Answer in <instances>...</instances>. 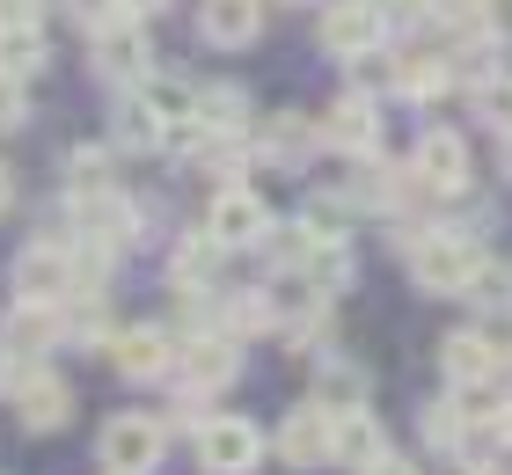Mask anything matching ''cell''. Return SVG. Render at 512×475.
I'll return each instance as SVG.
<instances>
[{"mask_svg": "<svg viewBox=\"0 0 512 475\" xmlns=\"http://www.w3.org/2000/svg\"><path fill=\"white\" fill-rule=\"evenodd\" d=\"M410 271L425 293H469L483 271V249L469 234H425V242H410Z\"/></svg>", "mask_w": 512, "mask_h": 475, "instance_id": "obj_1", "label": "cell"}, {"mask_svg": "<svg viewBox=\"0 0 512 475\" xmlns=\"http://www.w3.org/2000/svg\"><path fill=\"white\" fill-rule=\"evenodd\" d=\"M381 37H388L381 0H330V8H322V52L330 59H374Z\"/></svg>", "mask_w": 512, "mask_h": 475, "instance_id": "obj_2", "label": "cell"}, {"mask_svg": "<svg viewBox=\"0 0 512 475\" xmlns=\"http://www.w3.org/2000/svg\"><path fill=\"white\" fill-rule=\"evenodd\" d=\"M15 293L37 300V307H59L66 293H81V256L59 249V242H30L15 256Z\"/></svg>", "mask_w": 512, "mask_h": 475, "instance_id": "obj_3", "label": "cell"}, {"mask_svg": "<svg viewBox=\"0 0 512 475\" xmlns=\"http://www.w3.org/2000/svg\"><path fill=\"white\" fill-rule=\"evenodd\" d=\"M205 234H213L220 249H256V242H271V212H264L256 190L220 183V198L205 205Z\"/></svg>", "mask_w": 512, "mask_h": 475, "instance_id": "obj_4", "label": "cell"}, {"mask_svg": "<svg viewBox=\"0 0 512 475\" xmlns=\"http://www.w3.org/2000/svg\"><path fill=\"white\" fill-rule=\"evenodd\" d=\"M264 461V439H256L249 417H205L198 424V468L205 475H249Z\"/></svg>", "mask_w": 512, "mask_h": 475, "instance_id": "obj_5", "label": "cell"}, {"mask_svg": "<svg viewBox=\"0 0 512 475\" xmlns=\"http://www.w3.org/2000/svg\"><path fill=\"white\" fill-rule=\"evenodd\" d=\"M96 454H103L110 475H147V468L161 461V424H154V417H139V410H125V417H110V424H103Z\"/></svg>", "mask_w": 512, "mask_h": 475, "instance_id": "obj_6", "label": "cell"}, {"mask_svg": "<svg viewBox=\"0 0 512 475\" xmlns=\"http://www.w3.org/2000/svg\"><path fill=\"white\" fill-rule=\"evenodd\" d=\"M322 454H337V410L330 402H308L278 424V461L286 468H322Z\"/></svg>", "mask_w": 512, "mask_h": 475, "instance_id": "obj_7", "label": "cell"}, {"mask_svg": "<svg viewBox=\"0 0 512 475\" xmlns=\"http://www.w3.org/2000/svg\"><path fill=\"white\" fill-rule=\"evenodd\" d=\"M15 417H22V432H59V424L74 417V388H66L52 366H30L15 380Z\"/></svg>", "mask_w": 512, "mask_h": 475, "instance_id": "obj_8", "label": "cell"}, {"mask_svg": "<svg viewBox=\"0 0 512 475\" xmlns=\"http://www.w3.org/2000/svg\"><path fill=\"white\" fill-rule=\"evenodd\" d=\"M410 176H417V190H461L469 183V139L461 132H425L417 139V154H410Z\"/></svg>", "mask_w": 512, "mask_h": 475, "instance_id": "obj_9", "label": "cell"}, {"mask_svg": "<svg viewBox=\"0 0 512 475\" xmlns=\"http://www.w3.org/2000/svg\"><path fill=\"white\" fill-rule=\"evenodd\" d=\"M198 37L220 52H242L264 37V0H198Z\"/></svg>", "mask_w": 512, "mask_h": 475, "instance_id": "obj_10", "label": "cell"}, {"mask_svg": "<svg viewBox=\"0 0 512 475\" xmlns=\"http://www.w3.org/2000/svg\"><path fill=\"white\" fill-rule=\"evenodd\" d=\"M147 59H154V44H147V22H139V15L110 22V30L96 37V66H103L110 81H147V74H154Z\"/></svg>", "mask_w": 512, "mask_h": 475, "instance_id": "obj_11", "label": "cell"}, {"mask_svg": "<svg viewBox=\"0 0 512 475\" xmlns=\"http://www.w3.org/2000/svg\"><path fill=\"white\" fill-rule=\"evenodd\" d=\"M235 337H191L176 351V373L191 380V395H213V388H227V380H235Z\"/></svg>", "mask_w": 512, "mask_h": 475, "instance_id": "obj_12", "label": "cell"}, {"mask_svg": "<svg viewBox=\"0 0 512 475\" xmlns=\"http://www.w3.org/2000/svg\"><path fill=\"white\" fill-rule=\"evenodd\" d=\"M110 366H118L125 380H161L176 366V344H169V329H125L118 344H110Z\"/></svg>", "mask_w": 512, "mask_h": 475, "instance_id": "obj_13", "label": "cell"}, {"mask_svg": "<svg viewBox=\"0 0 512 475\" xmlns=\"http://www.w3.org/2000/svg\"><path fill=\"white\" fill-rule=\"evenodd\" d=\"M322 139H330V147H344V154H374V147H381L374 103H366V95H337L330 117H322Z\"/></svg>", "mask_w": 512, "mask_h": 475, "instance_id": "obj_14", "label": "cell"}, {"mask_svg": "<svg viewBox=\"0 0 512 475\" xmlns=\"http://www.w3.org/2000/svg\"><path fill=\"white\" fill-rule=\"evenodd\" d=\"M439 366H447V380L454 388H476V380H498V351H491V337H476V329H461V337H447L439 344Z\"/></svg>", "mask_w": 512, "mask_h": 475, "instance_id": "obj_15", "label": "cell"}, {"mask_svg": "<svg viewBox=\"0 0 512 475\" xmlns=\"http://www.w3.org/2000/svg\"><path fill=\"white\" fill-rule=\"evenodd\" d=\"M74 212H81V227L96 234V249H125V242H132V227H139V212L118 198V190H103V198H81Z\"/></svg>", "mask_w": 512, "mask_h": 475, "instance_id": "obj_16", "label": "cell"}, {"mask_svg": "<svg viewBox=\"0 0 512 475\" xmlns=\"http://www.w3.org/2000/svg\"><path fill=\"white\" fill-rule=\"evenodd\" d=\"M388 446H381V424L366 417V410H344L337 417V461L344 468H366V461H381Z\"/></svg>", "mask_w": 512, "mask_h": 475, "instance_id": "obj_17", "label": "cell"}, {"mask_svg": "<svg viewBox=\"0 0 512 475\" xmlns=\"http://www.w3.org/2000/svg\"><path fill=\"white\" fill-rule=\"evenodd\" d=\"M388 81L403 88V95H447V88H454V66L432 59V52H410V59L388 66Z\"/></svg>", "mask_w": 512, "mask_h": 475, "instance_id": "obj_18", "label": "cell"}, {"mask_svg": "<svg viewBox=\"0 0 512 475\" xmlns=\"http://www.w3.org/2000/svg\"><path fill=\"white\" fill-rule=\"evenodd\" d=\"M37 66H44V22L0 30V74H37Z\"/></svg>", "mask_w": 512, "mask_h": 475, "instance_id": "obj_19", "label": "cell"}, {"mask_svg": "<svg viewBox=\"0 0 512 475\" xmlns=\"http://www.w3.org/2000/svg\"><path fill=\"white\" fill-rule=\"evenodd\" d=\"M242 110H249V95H242L235 81L198 88V125H205V132H242Z\"/></svg>", "mask_w": 512, "mask_h": 475, "instance_id": "obj_20", "label": "cell"}, {"mask_svg": "<svg viewBox=\"0 0 512 475\" xmlns=\"http://www.w3.org/2000/svg\"><path fill=\"white\" fill-rule=\"evenodd\" d=\"M220 256H227V249L213 242V234H191V242L176 249V285H183V293H198V285H213Z\"/></svg>", "mask_w": 512, "mask_h": 475, "instance_id": "obj_21", "label": "cell"}, {"mask_svg": "<svg viewBox=\"0 0 512 475\" xmlns=\"http://www.w3.org/2000/svg\"><path fill=\"white\" fill-rule=\"evenodd\" d=\"M308 278H315V293H344V285H352V249H344V234H322V249L308 256Z\"/></svg>", "mask_w": 512, "mask_h": 475, "instance_id": "obj_22", "label": "cell"}, {"mask_svg": "<svg viewBox=\"0 0 512 475\" xmlns=\"http://www.w3.org/2000/svg\"><path fill=\"white\" fill-rule=\"evenodd\" d=\"M118 139H125V147H147V154H154V147H169L176 132L161 125V117L139 103V95H125V110H118Z\"/></svg>", "mask_w": 512, "mask_h": 475, "instance_id": "obj_23", "label": "cell"}, {"mask_svg": "<svg viewBox=\"0 0 512 475\" xmlns=\"http://www.w3.org/2000/svg\"><path fill=\"white\" fill-rule=\"evenodd\" d=\"M103 190H110V154H66V198H103Z\"/></svg>", "mask_w": 512, "mask_h": 475, "instance_id": "obj_24", "label": "cell"}, {"mask_svg": "<svg viewBox=\"0 0 512 475\" xmlns=\"http://www.w3.org/2000/svg\"><path fill=\"white\" fill-rule=\"evenodd\" d=\"M52 329H59V322H52V307L22 300V307H15V322H8V344H15V351H44V344H52Z\"/></svg>", "mask_w": 512, "mask_h": 475, "instance_id": "obj_25", "label": "cell"}, {"mask_svg": "<svg viewBox=\"0 0 512 475\" xmlns=\"http://www.w3.org/2000/svg\"><path fill=\"white\" fill-rule=\"evenodd\" d=\"M308 139H315V125H308V117H271V125H264V147L278 154V161H293V154H308Z\"/></svg>", "mask_w": 512, "mask_h": 475, "instance_id": "obj_26", "label": "cell"}, {"mask_svg": "<svg viewBox=\"0 0 512 475\" xmlns=\"http://www.w3.org/2000/svg\"><path fill=\"white\" fill-rule=\"evenodd\" d=\"M461 300H483V307H512V264H491L483 256V271H476V285Z\"/></svg>", "mask_w": 512, "mask_h": 475, "instance_id": "obj_27", "label": "cell"}, {"mask_svg": "<svg viewBox=\"0 0 512 475\" xmlns=\"http://www.w3.org/2000/svg\"><path fill=\"white\" fill-rule=\"evenodd\" d=\"M322 402H330L337 417H344V410H359V402H366V380H359L352 366H330V373H322Z\"/></svg>", "mask_w": 512, "mask_h": 475, "instance_id": "obj_28", "label": "cell"}, {"mask_svg": "<svg viewBox=\"0 0 512 475\" xmlns=\"http://www.w3.org/2000/svg\"><path fill=\"white\" fill-rule=\"evenodd\" d=\"M132 8H125V0H74V22H81V30L88 37H103L110 30V22H125Z\"/></svg>", "mask_w": 512, "mask_h": 475, "instance_id": "obj_29", "label": "cell"}, {"mask_svg": "<svg viewBox=\"0 0 512 475\" xmlns=\"http://www.w3.org/2000/svg\"><path fill=\"white\" fill-rule=\"evenodd\" d=\"M30 117V95H22V74H0V132Z\"/></svg>", "mask_w": 512, "mask_h": 475, "instance_id": "obj_30", "label": "cell"}, {"mask_svg": "<svg viewBox=\"0 0 512 475\" xmlns=\"http://www.w3.org/2000/svg\"><path fill=\"white\" fill-rule=\"evenodd\" d=\"M432 22H483V0H432Z\"/></svg>", "mask_w": 512, "mask_h": 475, "instance_id": "obj_31", "label": "cell"}, {"mask_svg": "<svg viewBox=\"0 0 512 475\" xmlns=\"http://www.w3.org/2000/svg\"><path fill=\"white\" fill-rule=\"evenodd\" d=\"M483 30L498 44H512V0H483Z\"/></svg>", "mask_w": 512, "mask_h": 475, "instance_id": "obj_32", "label": "cell"}, {"mask_svg": "<svg viewBox=\"0 0 512 475\" xmlns=\"http://www.w3.org/2000/svg\"><path fill=\"white\" fill-rule=\"evenodd\" d=\"M15 22H37V0H0V30H15Z\"/></svg>", "mask_w": 512, "mask_h": 475, "instance_id": "obj_33", "label": "cell"}, {"mask_svg": "<svg viewBox=\"0 0 512 475\" xmlns=\"http://www.w3.org/2000/svg\"><path fill=\"white\" fill-rule=\"evenodd\" d=\"M359 475H417V468H410V461H403V454H381V461H366V468H359Z\"/></svg>", "mask_w": 512, "mask_h": 475, "instance_id": "obj_34", "label": "cell"}, {"mask_svg": "<svg viewBox=\"0 0 512 475\" xmlns=\"http://www.w3.org/2000/svg\"><path fill=\"white\" fill-rule=\"evenodd\" d=\"M8 205H15V169L0 161V212H8Z\"/></svg>", "mask_w": 512, "mask_h": 475, "instance_id": "obj_35", "label": "cell"}, {"mask_svg": "<svg viewBox=\"0 0 512 475\" xmlns=\"http://www.w3.org/2000/svg\"><path fill=\"white\" fill-rule=\"evenodd\" d=\"M125 8H132L139 22H147V15H161V8H169V0H125Z\"/></svg>", "mask_w": 512, "mask_h": 475, "instance_id": "obj_36", "label": "cell"}, {"mask_svg": "<svg viewBox=\"0 0 512 475\" xmlns=\"http://www.w3.org/2000/svg\"><path fill=\"white\" fill-rule=\"evenodd\" d=\"M300 8H308V0H300Z\"/></svg>", "mask_w": 512, "mask_h": 475, "instance_id": "obj_37", "label": "cell"}]
</instances>
